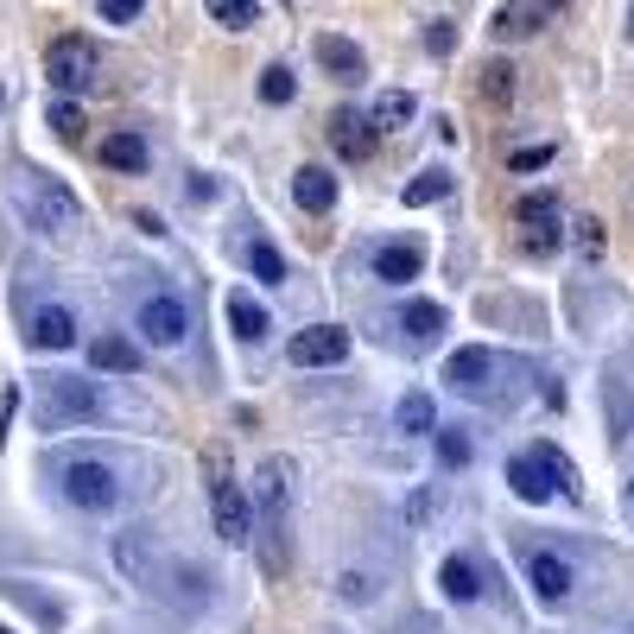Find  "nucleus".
Segmentation results:
<instances>
[{
	"mask_svg": "<svg viewBox=\"0 0 634 634\" xmlns=\"http://www.w3.org/2000/svg\"><path fill=\"white\" fill-rule=\"evenodd\" d=\"M115 558H121V571L140 583L147 597H159V603L184 609V615L209 603V578H203V571H191L184 558H172L147 527H127L121 539H115Z\"/></svg>",
	"mask_w": 634,
	"mask_h": 634,
	"instance_id": "obj_1",
	"label": "nucleus"
},
{
	"mask_svg": "<svg viewBox=\"0 0 634 634\" xmlns=\"http://www.w3.org/2000/svg\"><path fill=\"white\" fill-rule=\"evenodd\" d=\"M248 533H254V546H260V571L279 583L292 571V463L286 456H267L254 470Z\"/></svg>",
	"mask_w": 634,
	"mask_h": 634,
	"instance_id": "obj_2",
	"label": "nucleus"
},
{
	"mask_svg": "<svg viewBox=\"0 0 634 634\" xmlns=\"http://www.w3.org/2000/svg\"><path fill=\"white\" fill-rule=\"evenodd\" d=\"M13 197H20L25 223L39 228V235H51V241H71L76 223H83V209H76V197L57 184V178H39V172H20L13 178Z\"/></svg>",
	"mask_w": 634,
	"mask_h": 634,
	"instance_id": "obj_3",
	"label": "nucleus"
},
{
	"mask_svg": "<svg viewBox=\"0 0 634 634\" xmlns=\"http://www.w3.org/2000/svg\"><path fill=\"white\" fill-rule=\"evenodd\" d=\"M507 482H514L520 502H552V488L578 495V470H571L552 444H533L527 456H514V463H507Z\"/></svg>",
	"mask_w": 634,
	"mask_h": 634,
	"instance_id": "obj_4",
	"label": "nucleus"
},
{
	"mask_svg": "<svg viewBox=\"0 0 634 634\" xmlns=\"http://www.w3.org/2000/svg\"><path fill=\"white\" fill-rule=\"evenodd\" d=\"M203 470H209V507H216V533H223L228 546H248V495H241V482H235V470H228V451H223V444H209Z\"/></svg>",
	"mask_w": 634,
	"mask_h": 634,
	"instance_id": "obj_5",
	"label": "nucleus"
},
{
	"mask_svg": "<svg viewBox=\"0 0 634 634\" xmlns=\"http://www.w3.org/2000/svg\"><path fill=\"white\" fill-rule=\"evenodd\" d=\"M45 76H51V89H57V96H83V89H96V83H101L96 45H89L83 32H64V39H51Z\"/></svg>",
	"mask_w": 634,
	"mask_h": 634,
	"instance_id": "obj_6",
	"label": "nucleus"
},
{
	"mask_svg": "<svg viewBox=\"0 0 634 634\" xmlns=\"http://www.w3.org/2000/svg\"><path fill=\"white\" fill-rule=\"evenodd\" d=\"M64 502L83 507V514H108V507L121 502V482L108 463H71L64 470Z\"/></svg>",
	"mask_w": 634,
	"mask_h": 634,
	"instance_id": "obj_7",
	"label": "nucleus"
},
{
	"mask_svg": "<svg viewBox=\"0 0 634 634\" xmlns=\"http://www.w3.org/2000/svg\"><path fill=\"white\" fill-rule=\"evenodd\" d=\"M101 394L76 375H51L45 380V426H76V419H96Z\"/></svg>",
	"mask_w": 634,
	"mask_h": 634,
	"instance_id": "obj_8",
	"label": "nucleus"
},
{
	"mask_svg": "<svg viewBox=\"0 0 634 634\" xmlns=\"http://www.w3.org/2000/svg\"><path fill=\"white\" fill-rule=\"evenodd\" d=\"M140 336H147L152 350H178V343L191 336V318H184V304H178L172 292H152V299L140 304Z\"/></svg>",
	"mask_w": 634,
	"mask_h": 634,
	"instance_id": "obj_9",
	"label": "nucleus"
},
{
	"mask_svg": "<svg viewBox=\"0 0 634 634\" xmlns=\"http://www.w3.org/2000/svg\"><path fill=\"white\" fill-rule=\"evenodd\" d=\"M292 362H299V368H330V362H343V355H350V330L343 324H311V330H299V336H292Z\"/></svg>",
	"mask_w": 634,
	"mask_h": 634,
	"instance_id": "obj_10",
	"label": "nucleus"
},
{
	"mask_svg": "<svg viewBox=\"0 0 634 634\" xmlns=\"http://www.w3.org/2000/svg\"><path fill=\"white\" fill-rule=\"evenodd\" d=\"M495 350H456L451 362H444V380H451L456 394H476V400H488L495 394Z\"/></svg>",
	"mask_w": 634,
	"mask_h": 634,
	"instance_id": "obj_11",
	"label": "nucleus"
},
{
	"mask_svg": "<svg viewBox=\"0 0 634 634\" xmlns=\"http://www.w3.org/2000/svg\"><path fill=\"white\" fill-rule=\"evenodd\" d=\"M527 578H533V590H539V603H571V590H578V571H571V558H552V552L533 558Z\"/></svg>",
	"mask_w": 634,
	"mask_h": 634,
	"instance_id": "obj_12",
	"label": "nucleus"
},
{
	"mask_svg": "<svg viewBox=\"0 0 634 634\" xmlns=\"http://www.w3.org/2000/svg\"><path fill=\"white\" fill-rule=\"evenodd\" d=\"M292 203H299L304 216H330L336 209V178L324 165H299L292 172Z\"/></svg>",
	"mask_w": 634,
	"mask_h": 634,
	"instance_id": "obj_13",
	"label": "nucleus"
},
{
	"mask_svg": "<svg viewBox=\"0 0 634 634\" xmlns=\"http://www.w3.org/2000/svg\"><path fill=\"white\" fill-rule=\"evenodd\" d=\"M318 64H324L336 83H362V76H368V57H362L355 39H343V32H324V39H318Z\"/></svg>",
	"mask_w": 634,
	"mask_h": 634,
	"instance_id": "obj_14",
	"label": "nucleus"
},
{
	"mask_svg": "<svg viewBox=\"0 0 634 634\" xmlns=\"http://www.w3.org/2000/svg\"><path fill=\"white\" fill-rule=\"evenodd\" d=\"M330 147L343 152V159H368V152H375V121L336 108V115H330Z\"/></svg>",
	"mask_w": 634,
	"mask_h": 634,
	"instance_id": "obj_15",
	"label": "nucleus"
},
{
	"mask_svg": "<svg viewBox=\"0 0 634 634\" xmlns=\"http://www.w3.org/2000/svg\"><path fill=\"white\" fill-rule=\"evenodd\" d=\"M426 273V248L419 241H387V248L375 254V279H387V286H406V279Z\"/></svg>",
	"mask_w": 634,
	"mask_h": 634,
	"instance_id": "obj_16",
	"label": "nucleus"
},
{
	"mask_svg": "<svg viewBox=\"0 0 634 634\" xmlns=\"http://www.w3.org/2000/svg\"><path fill=\"white\" fill-rule=\"evenodd\" d=\"M32 350H71L76 343V318L64 311V304H45V311H32Z\"/></svg>",
	"mask_w": 634,
	"mask_h": 634,
	"instance_id": "obj_17",
	"label": "nucleus"
},
{
	"mask_svg": "<svg viewBox=\"0 0 634 634\" xmlns=\"http://www.w3.org/2000/svg\"><path fill=\"white\" fill-rule=\"evenodd\" d=\"M438 583H444L451 603H476L482 597V565L476 558H444V565H438Z\"/></svg>",
	"mask_w": 634,
	"mask_h": 634,
	"instance_id": "obj_18",
	"label": "nucleus"
},
{
	"mask_svg": "<svg viewBox=\"0 0 634 634\" xmlns=\"http://www.w3.org/2000/svg\"><path fill=\"white\" fill-rule=\"evenodd\" d=\"M89 362H96L101 375H140V350H133L127 336H96V343H89Z\"/></svg>",
	"mask_w": 634,
	"mask_h": 634,
	"instance_id": "obj_19",
	"label": "nucleus"
},
{
	"mask_svg": "<svg viewBox=\"0 0 634 634\" xmlns=\"http://www.w3.org/2000/svg\"><path fill=\"white\" fill-rule=\"evenodd\" d=\"M228 324H235V336H241V343H267L273 318H267V311H260L248 292H235V299H228Z\"/></svg>",
	"mask_w": 634,
	"mask_h": 634,
	"instance_id": "obj_20",
	"label": "nucleus"
},
{
	"mask_svg": "<svg viewBox=\"0 0 634 634\" xmlns=\"http://www.w3.org/2000/svg\"><path fill=\"white\" fill-rule=\"evenodd\" d=\"M101 165H115V172H147V140H140V133H108V140H101Z\"/></svg>",
	"mask_w": 634,
	"mask_h": 634,
	"instance_id": "obj_21",
	"label": "nucleus"
},
{
	"mask_svg": "<svg viewBox=\"0 0 634 634\" xmlns=\"http://www.w3.org/2000/svg\"><path fill=\"white\" fill-rule=\"evenodd\" d=\"M400 330L412 336V343H438V330H444V304H431V299H412L400 311Z\"/></svg>",
	"mask_w": 634,
	"mask_h": 634,
	"instance_id": "obj_22",
	"label": "nucleus"
},
{
	"mask_svg": "<svg viewBox=\"0 0 634 634\" xmlns=\"http://www.w3.org/2000/svg\"><path fill=\"white\" fill-rule=\"evenodd\" d=\"M400 197H406V209H426V203H444V197H451V172H438V165H431V172H419L412 184H406Z\"/></svg>",
	"mask_w": 634,
	"mask_h": 634,
	"instance_id": "obj_23",
	"label": "nucleus"
},
{
	"mask_svg": "<svg viewBox=\"0 0 634 634\" xmlns=\"http://www.w3.org/2000/svg\"><path fill=\"white\" fill-rule=\"evenodd\" d=\"M488 32H495L502 45H507V39H533V32H539V7H502Z\"/></svg>",
	"mask_w": 634,
	"mask_h": 634,
	"instance_id": "obj_24",
	"label": "nucleus"
},
{
	"mask_svg": "<svg viewBox=\"0 0 634 634\" xmlns=\"http://www.w3.org/2000/svg\"><path fill=\"white\" fill-rule=\"evenodd\" d=\"M412 115H419L412 89H380V101H375V127H406Z\"/></svg>",
	"mask_w": 634,
	"mask_h": 634,
	"instance_id": "obj_25",
	"label": "nucleus"
},
{
	"mask_svg": "<svg viewBox=\"0 0 634 634\" xmlns=\"http://www.w3.org/2000/svg\"><path fill=\"white\" fill-rule=\"evenodd\" d=\"M514 216H520L527 228H552L558 223V197L552 191H527V197L514 203Z\"/></svg>",
	"mask_w": 634,
	"mask_h": 634,
	"instance_id": "obj_26",
	"label": "nucleus"
},
{
	"mask_svg": "<svg viewBox=\"0 0 634 634\" xmlns=\"http://www.w3.org/2000/svg\"><path fill=\"white\" fill-rule=\"evenodd\" d=\"M203 7H209V20H216V25H228V32H248V25H254V13H260L254 0H203Z\"/></svg>",
	"mask_w": 634,
	"mask_h": 634,
	"instance_id": "obj_27",
	"label": "nucleus"
},
{
	"mask_svg": "<svg viewBox=\"0 0 634 634\" xmlns=\"http://www.w3.org/2000/svg\"><path fill=\"white\" fill-rule=\"evenodd\" d=\"M394 419H400V431H431V426H438V412H431V394H406V400L394 406Z\"/></svg>",
	"mask_w": 634,
	"mask_h": 634,
	"instance_id": "obj_28",
	"label": "nucleus"
},
{
	"mask_svg": "<svg viewBox=\"0 0 634 634\" xmlns=\"http://www.w3.org/2000/svg\"><path fill=\"white\" fill-rule=\"evenodd\" d=\"M482 101H495V108H502V101H514V64H482Z\"/></svg>",
	"mask_w": 634,
	"mask_h": 634,
	"instance_id": "obj_29",
	"label": "nucleus"
},
{
	"mask_svg": "<svg viewBox=\"0 0 634 634\" xmlns=\"http://www.w3.org/2000/svg\"><path fill=\"white\" fill-rule=\"evenodd\" d=\"M241 254H248V267H254L260 279H267V286H279V279H286V260H279V248H273V241H248Z\"/></svg>",
	"mask_w": 634,
	"mask_h": 634,
	"instance_id": "obj_30",
	"label": "nucleus"
},
{
	"mask_svg": "<svg viewBox=\"0 0 634 634\" xmlns=\"http://www.w3.org/2000/svg\"><path fill=\"white\" fill-rule=\"evenodd\" d=\"M260 96L273 101V108H286V101L299 96V83H292V71H286V64H267V71H260Z\"/></svg>",
	"mask_w": 634,
	"mask_h": 634,
	"instance_id": "obj_31",
	"label": "nucleus"
},
{
	"mask_svg": "<svg viewBox=\"0 0 634 634\" xmlns=\"http://www.w3.org/2000/svg\"><path fill=\"white\" fill-rule=\"evenodd\" d=\"M51 127H57V140H83V108L76 101H51Z\"/></svg>",
	"mask_w": 634,
	"mask_h": 634,
	"instance_id": "obj_32",
	"label": "nucleus"
},
{
	"mask_svg": "<svg viewBox=\"0 0 634 634\" xmlns=\"http://www.w3.org/2000/svg\"><path fill=\"white\" fill-rule=\"evenodd\" d=\"M438 463H444V470H463V463H470V438H463V431H438Z\"/></svg>",
	"mask_w": 634,
	"mask_h": 634,
	"instance_id": "obj_33",
	"label": "nucleus"
},
{
	"mask_svg": "<svg viewBox=\"0 0 634 634\" xmlns=\"http://www.w3.org/2000/svg\"><path fill=\"white\" fill-rule=\"evenodd\" d=\"M336 590H343V603H375V578H368V571H343Z\"/></svg>",
	"mask_w": 634,
	"mask_h": 634,
	"instance_id": "obj_34",
	"label": "nucleus"
},
{
	"mask_svg": "<svg viewBox=\"0 0 634 634\" xmlns=\"http://www.w3.org/2000/svg\"><path fill=\"white\" fill-rule=\"evenodd\" d=\"M140 13H147V0H101V20L108 25H133Z\"/></svg>",
	"mask_w": 634,
	"mask_h": 634,
	"instance_id": "obj_35",
	"label": "nucleus"
},
{
	"mask_svg": "<svg viewBox=\"0 0 634 634\" xmlns=\"http://www.w3.org/2000/svg\"><path fill=\"white\" fill-rule=\"evenodd\" d=\"M507 165H514V172H539V165H552V147H520Z\"/></svg>",
	"mask_w": 634,
	"mask_h": 634,
	"instance_id": "obj_36",
	"label": "nucleus"
},
{
	"mask_svg": "<svg viewBox=\"0 0 634 634\" xmlns=\"http://www.w3.org/2000/svg\"><path fill=\"white\" fill-rule=\"evenodd\" d=\"M426 45H431V57H451V45H456V32H451V20H431V32H426Z\"/></svg>",
	"mask_w": 634,
	"mask_h": 634,
	"instance_id": "obj_37",
	"label": "nucleus"
},
{
	"mask_svg": "<svg viewBox=\"0 0 634 634\" xmlns=\"http://www.w3.org/2000/svg\"><path fill=\"white\" fill-rule=\"evenodd\" d=\"M578 248H583V254H597V248H603V235H597V223H578Z\"/></svg>",
	"mask_w": 634,
	"mask_h": 634,
	"instance_id": "obj_38",
	"label": "nucleus"
},
{
	"mask_svg": "<svg viewBox=\"0 0 634 634\" xmlns=\"http://www.w3.org/2000/svg\"><path fill=\"white\" fill-rule=\"evenodd\" d=\"M406 634H438V622H412V628H406Z\"/></svg>",
	"mask_w": 634,
	"mask_h": 634,
	"instance_id": "obj_39",
	"label": "nucleus"
},
{
	"mask_svg": "<svg viewBox=\"0 0 634 634\" xmlns=\"http://www.w3.org/2000/svg\"><path fill=\"white\" fill-rule=\"evenodd\" d=\"M628 32H634V7H628Z\"/></svg>",
	"mask_w": 634,
	"mask_h": 634,
	"instance_id": "obj_40",
	"label": "nucleus"
},
{
	"mask_svg": "<svg viewBox=\"0 0 634 634\" xmlns=\"http://www.w3.org/2000/svg\"><path fill=\"white\" fill-rule=\"evenodd\" d=\"M0 108H7V89H0Z\"/></svg>",
	"mask_w": 634,
	"mask_h": 634,
	"instance_id": "obj_41",
	"label": "nucleus"
},
{
	"mask_svg": "<svg viewBox=\"0 0 634 634\" xmlns=\"http://www.w3.org/2000/svg\"><path fill=\"white\" fill-rule=\"evenodd\" d=\"M628 502H634V488H628Z\"/></svg>",
	"mask_w": 634,
	"mask_h": 634,
	"instance_id": "obj_42",
	"label": "nucleus"
},
{
	"mask_svg": "<svg viewBox=\"0 0 634 634\" xmlns=\"http://www.w3.org/2000/svg\"><path fill=\"white\" fill-rule=\"evenodd\" d=\"M0 634H13V628H0Z\"/></svg>",
	"mask_w": 634,
	"mask_h": 634,
	"instance_id": "obj_43",
	"label": "nucleus"
}]
</instances>
